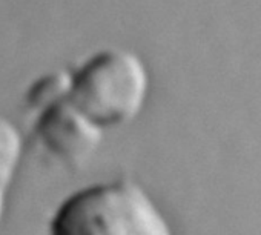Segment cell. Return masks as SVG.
Masks as SVG:
<instances>
[{
    "label": "cell",
    "instance_id": "obj_1",
    "mask_svg": "<svg viewBox=\"0 0 261 235\" xmlns=\"http://www.w3.org/2000/svg\"><path fill=\"white\" fill-rule=\"evenodd\" d=\"M49 235H174L149 192L120 177L68 195L54 211Z\"/></svg>",
    "mask_w": 261,
    "mask_h": 235
},
{
    "label": "cell",
    "instance_id": "obj_4",
    "mask_svg": "<svg viewBox=\"0 0 261 235\" xmlns=\"http://www.w3.org/2000/svg\"><path fill=\"white\" fill-rule=\"evenodd\" d=\"M25 143L20 131L5 117H0V226L4 223L8 197L17 177Z\"/></svg>",
    "mask_w": 261,
    "mask_h": 235
},
{
    "label": "cell",
    "instance_id": "obj_2",
    "mask_svg": "<svg viewBox=\"0 0 261 235\" xmlns=\"http://www.w3.org/2000/svg\"><path fill=\"white\" fill-rule=\"evenodd\" d=\"M149 72L127 49L105 48L69 71L68 100L100 129L130 123L149 94Z\"/></svg>",
    "mask_w": 261,
    "mask_h": 235
},
{
    "label": "cell",
    "instance_id": "obj_3",
    "mask_svg": "<svg viewBox=\"0 0 261 235\" xmlns=\"http://www.w3.org/2000/svg\"><path fill=\"white\" fill-rule=\"evenodd\" d=\"M34 133L40 145L68 166L83 165L101 145L103 129L94 125L68 98L36 112Z\"/></svg>",
    "mask_w": 261,
    "mask_h": 235
},
{
    "label": "cell",
    "instance_id": "obj_5",
    "mask_svg": "<svg viewBox=\"0 0 261 235\" xmlns=\"http://www.w3.org/2000/svg\"><path fill=\"white\" fill-rule=\"evenodd\" d=\"M69 71H57L39 77L27 91V105L39 112L54 101L68 98Z\"/></svg>",
    "mask_w": 261,
    "mask_h": 235
}]
</instances>
